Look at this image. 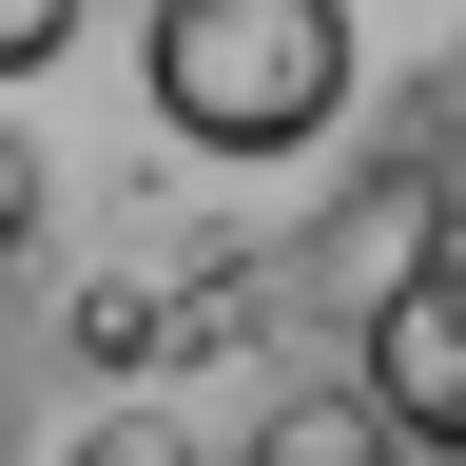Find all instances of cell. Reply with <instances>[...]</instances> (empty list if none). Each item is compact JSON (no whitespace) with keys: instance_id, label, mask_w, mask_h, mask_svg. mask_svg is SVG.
<instances>
[{"instance_id":"1","label":"cell","mask_w":466,"mask_h":466,"mask_svg":"<svg viewBox=\"0 0 466 466\" xmlns=\"http://www.w3.org/2000/svg\"><path fill=\"white\" fill-rule=\"evenodd\" d=\"M137 78L195 156H311L350 116V0H156L137 20Z\"/></svg>"},{"instance_id":"2","label":"cell","mask_w":466,"mask_h":466,"mask_svg":"<svg viewBox=\"0 0 466 466\" xmlns=\"http://www.w3.org/2000/svg\"><path fill=\"white\" fill-rule=\"evenodd\" d=\"M370 408H389L408 447H466V233L370 291Z\"/></svg>"},{"instance_id":"3","label":"cell","mask_w":466,"mask_h":466,"mask_svg":"<svg viewBox=\"0 0 466 466\" xmlns=\"http://www.w3.org/2000/svg\"><path fill=\"white\" fill-rule=\"evenodd\" d=\"M253 466H408V428L370 408V370H350V389H291L272 428H253Z\"/></svg>"},{"instance_id":"4","label":"cell","mask_w":466,"mask_h":466,"mask_svg":"<svg viewBox=\"0 0 466 466\" xmlns=\"http://www.w3.org/2000/svg\"><path fill=\"white\" fill-rule=\"evenodd\" d=\"M156 330H175L156 291H78V350H97V370H156Z\"/></svg>"},{"instance_id":"5","label":"cell","mask_w":466,"mask_h":466,"mask_svg":"<svg viewBox=\"0 0 466 466\" xmlns=\"http://www.w3.org/2000/svg\"><path fill=\"white\" fill-rule=\"evenodd\" d=\"M39 214H58V175H39V137L0 116V253H39Z\"/></svg>"},{"instance_id":"6","label":"cell","mask_w":466,"mask_h":466,"mask_svg":"<svg viewBox=\"0 0 466 466\" xmlns=\"http://www.w3.org/2000/svg\"><path fill=\"white\" fill-rule=\"evenodd\" d=\"M58 39H78V0H0V78H39Z\"/></svg>"},{"instance_id":"7","label":"cell","mask_w":466,"mask_h":466,"mask_svg":"<svg viewBox=\"0 0 466 466\" xmlns=\"http://www.w3.org/2000/svg\"><path fill=\"white\" fill-rule=\"evenodd\" d=\"M0 428H20V408H0Z\"/></svg>"}]
</instances>
